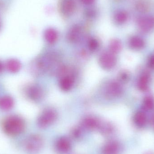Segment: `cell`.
Here are the masks:
<instances>
[{
    "label": "cell",
    "instance_id": "obj_1",
    "mask_svg": "<svg viewBox=\"0 0 154 154\" xmlns=\"http://www.w3.org/2000/svg\"><path fill=\"white\" fill-rule=\"evenodd\" d=\"M25 124L23 119L17 115H12L6 117L2 124L4 132L10 136H16L24 131Z\"/></svg>",
    "mask_w": 154,
    "mask_h": 154
},
{
    "label": "cell",
    "instance_id": "obj_2",
    "mask_svg": "<svg viewBox=\"0 0 154 154\" xmlns=\"http://www.w3.org/2000/svg\"><path fill=\"white\" fill-rule=\"evenodd\" d=\"M43 145L41 137L37 135H31L24 141V149L28 153L35 154L38 152Z\"/></svg>",
    "mask_w": 154,
    "mask_h": 154
},
{
    "label": "cell",
    "instance_id": "obj_3",
    "mask_svg": "<svg viewBox=\"0 0 154 154\" xmlns=\"http://www.w3.org/2000/svg\"><path fill=\"white\" fill-rule=\"evenodd\" d=\"M138 29L143 32L151 31L154 28V16L151 15H144L137 19Z\"/></svg>",
    "mask_w": 154,
    "mask_h": 154
},
{
    "label": "cell",
    "instance_id": "obj_4",
    "mask_svg": "<svg viewBox=\"0 0 154 154\" xmlns=\"http://www.w3.org/2000/svg\"><path fill=\"white\" fill-rule=\"evenodd\" d=\"M56 113L54 110L48 109L44 111L40 116L38 124L41 128H45L53 123L56 119Z\"/></svg>",
    "mask_w": 154,
    "mask_h": 154
},
{
    "label": "cell",
    "instance_id": "obj_5",
    "mask_svg": "<svg viewBox=\"0 0 154 154\" xmlns=\"http://www.w3.org/2000/svg\"><path fill=\"white\" fill-rule=\"evenodd\" d=\"M76 9L75 0H61L60 10L63 16L69 17L73 15Z\"/></svg>",
    "mask_w": 154,
    "mask_h": 154
},
{
    "label": "cell",
    "instance_id": "obj_6",
    "mask_svg": "<svg viewBox=\"0 0 154 154\" xmlns=\"http://www.w3.org/2000/svg\"><path fill=\"white\" fill-rule=\"evenodd\" d=\"M99 62L104 69H110L116 66V59L112 53H103L100 58Z\"/></svg>",
    "mask_w": 154,
    "mask_h": 154
},
{
    "label": "cell",
    "instance_id": "obj_7",
    "mask_svg": "<svg viewBox=\"0 0 154 154\" xmlns=\"http://www.w3.org/2000/svg\"><path fill=\"white\" fill-rule=\"evenodd\" d=\"M151 76L147 72H144L141 74L137 82V87L139 90L145 91L149 88Z\"/></svg>",
    "mask_w": 154,
    "mask_h": 154
},
{
    "label": "cell",
    "instance_id": "obj_8",
    "mask_svg": "<svg viewBox=\"0 0 154 154\" xmlns=\"http://www.w3.org/2000/svg\"><path fill=\"white\" fill-rule=\"evenodd\" d=\"M25 92L28 97L34 101H38L40 99L42 95L41 89L35 85H32L27 88Z\"/></svg>",
    "mask_w": 154,
    "mask_h": 154
},
{
    "label": "cell",
    "instance_id": "obj_9",
    "mask_svg": "<svg viewBox=\"0 0 154 154\" xmlns=\"http://www.w3.org/2000/svg\"><path fill=\"white\" fill-rule=\"evenodd\" d=\"M14 104V100L11 96L5 95L0 98V109L1 110L9 111L13 108Z\"/></svg>",
    "mask_w": 154,
    "mask_h": 154
},
{
    "label": "cell",
    "instance_id": "obj_10",
    "mask_svg": "<svg viewBox=\"0 0 154 154\" xmlns=\"http://www.w3.org/2000/svg\"><path fill=\"white\" fill-rule=\"evenodd\" d=\"M129 47L135 50H139L143 48L145 42L143 38L138 36H133L128 41Z\"/></svg>",
    "mask_w": 154,
    "mask_h": 154
},
{
    "label": "cell",
    "instance_id": "obj_11",
    "mask_svg": "<svg viewBox=\"0 0 154 154\" xmlns=\"http://www.w3.org/2000/svg\"><path fill=\"white\" fill-rule=\"evenodd\" d=\"M106 91L108 96L110 97H117L121 95L123 89L119 83L114 82L109 85Z\"/></svg>",
    "mask_w": 154,
    "mask_h": 154
},
{
    "label": "cell",
    "instance_id": "obj_12",
    "mask_svg": "<svg viewBox=\"0 0 154 154\" xmlns=\"http://www.w3.org/2000/svg\"><path fill=\"white\" fill-rule=\"evenodd\" d=\"M129 15L126 11L119 10L114 14L113 20L114 21L119 25H122L125 23L128 19Z\"/></svg>",
    "mask_w": 154,
    "mask_h": 154
},
{
    "label": "cell",
    "instance_id": "obj_13",
    "mask_svg": "<svg viewBox=\"0 0 154 154\" xmlns=\"http://www.w3.org/2000/svg\"><path fill=\"white\" fill-rule=\"evenodd\" d=\"M134 121L135 125L138 127H144L147 124V116L143 111H138L134 116Z\"/></svg>",
    "mask_w": 154,
    "mask_h": 154
},
{
    "label": "cell",
    "instance_id": "obj_14",
    "mask_svg": "<svg viewBox=\"0 0 154 154\" xmlns=\"http://www.w3.org/2000/svg\"><path fill=\"white\" fill-rule=\"evenodd\" d=\"M6 69L9 72L13 74L18 73L21 68V64L19 60L11 59L7 60L6 63Z\"/></svg>",
    "mask_w": 154,
    "mask_h": 154
},
{
    "label": "cell",
    "instance_id": "obj_15",
    "mask_svg": "<svg viewBox=\"0 0 154 154\" xmlns=\"http://www.w3.org/2000/svg\"><path fill=\"white\" fill-rule=\"evenodd\" d=\"M135 8L139 12L146 13L151 9V3L149 0H137L135 3Z\"/></svg>",
    "mask_w": 154,
    "mask_h": 154
},
{
    "label": "cell",
    "instance_id": "obj_16",
    "mask_svg": "<svg viewBox=\"0 0 154 154\" xmlns=\"http://www.w3.org/2000/svg\"><path fill=\"white\" fill-rule=\"evenodd\" d=\"M57 32L52 28L47 29L44 32V37L47 42L53 44L56 42L58 38Z\"/></svg>",
    "mask_w": 154,
    "mask_h": 154
},
{
    "label": "cell",
    "instance_id": "obj_17",
    "mask_svg": "<svg viewBox=\"0 0 154 154\" xmlns=\"http://www.w3.org/2000/svg\"><path fill=\"white\" fill-rule=\"evenodd\" d=\"M57 147L59 151L61 152L66 153L69 152L70 149V142L65 137L60 138L58 141Z\"/></svg>",
    "mask_w": 154,
    "mask_h": 154
},
{
    "label": "cell",
    "instance_id": "obj_18",
    "mask_svg": "<svg viewBox=\"0 0 154 154\" xmlns=\"http://www.w3.org/2000/svg\"><path fill=\"white\" fill-rule=\"evenodd\" d=\"M119 145L116 142H111L107 144L103 149L104 154H118L119 152Z\"/></svg>",
    "mask_w": 154,
    "mask_h": 154
},
{
    "label": "cell",
    "instance_id": "obj_19",
    "mask_svg": "<svg viewBox=\"0 0 154 154\" xmlns=\"http://www.w3.org/2000/svg\"><path fill=\"white\" fill-rule=\"evenodd\" d=\"M81 27L79 25L73 26L68 33V38L69 40L72 42H75L79 39L81 33Z\"/></svg>",
    "mask_w": 154,
    "mask_h": 154
},
{
    "label": "cell",
    "instance_id": "obj_20",
    "mask_svg": "<svg viewBox=\"0 0 154 154\" xmlns=\"http://www.w3.org/2000/svg\"><path fill=\"white\" fill-rule=\"evenodd\" d=\"M143 109L146 111H151L154 109V98L151 95L146 96L143 103Z\"/></svg>",
    "mask_w": 154,
    "mask_h": 154
},
{
    "label": "cell",
    "instance_id": "obj_21",
    "mask_svg": "<svg viewBox=\"0 0 154 154\" xmlns=\"http://www.w3.org/2000/svg\"><path fill=\"white\" fill-rule=\"evenodd\" d=\"M73 82L71 78L69 77L63 78L60 82V87L63 90L68 91L73 86Z\"/></svg>",
    "mask_w": 154,
    "mask_h": 154
},
{
    "label": "cell",
    "instance_id": "obj_22",
    "mask_svg": "<svg viewBox=\"0 0 154 154\" xmlns=\"http://www.w3.org/2000/svg\"><path fill=\"white\" fill-rule=\"evenodd\" d=\"M109 48L112 53H117L121 50L122 44L119 40L114 39L110 42Z\"/></svg>",
    "mask_w": 154,
    "mask_h": 154
},
{
    "label": "cell",
    "instance_id": "obj_23",
    "mask_svg": "<svg viewBox=\"0 0 154 154\" xmlns=\"http://www.w3.org/2000/svg\"><path fill=\"white\" fill-rule=\"evenodd\" d=\"M85 15L87 18L88 19H94L97 15V11L93 8H89L86 10Z\"/></svg>",
    "mask_w": 154,
    "mask_h": 154
},
{
    "label": "cell",
    "instance_id": "obj_24",
    "mask_svg": "<svg viewBox=\"0 0 154 154\" xmlns=\"http://www.w3.org/2000/svg\"><path fill=\"white\" fill-rule=\"evenodd\" d=\"M84 124L87 127L89 128H94L96 127L97 125V121L92 118H88L85 119Z\"/></svg>",
    "mask_w": 154,
    "mask_h": 154
},
{
    "label": "cell",
    "instance_id": "obj_25",
    "mask_svg": "<svg viewBox=\"0 0 154 154\" xmlns=\"http://www.w3.org/2000/svg\"><path fill=\"white\" fill-rule=\"evenodd\" d=\"M88 45L90 49L94 50L98 47V42L95 39H91L89 42Z\"/></svg>",
    "mask_w": 154,
    "mask_h": 154
},
{
    "label": "cell",
    "instance_id": "obj_26",
    "mask_svg": "<svg viewBox=\"0 0 154 154\" xmlns=\"http://www.w3.org/2000/svg\"><path fill=\"white\" fill-rule=\"evenodd\" d=\"M147 65L151 69H154V55L150 56L148 59Z\"/></svg>",
    "mask_w": 154,
    "mask_h": 154
},
{
    "label": "cell",
    "instance_id": "obj_27",
    "mask_svg": "<svg viewBox=\"0 0 154 154\" xmlns=\"http://www.w3.org/2000/svg\"><path fill=\"white\" fill-rule=\"evenodd\" d=\"M81 2L85 5H91L93 4L96 0H80Z\"/></svg>",
    "mask_w": 154,
    "mask_h": 154
},
{
    "label": "cell",
    "instance_id": "obj_28",
    "mask_svg": "<svg viewBox=\"0 0 154 154\" xmlns=\"http://www.w3.org/2000/svg\"><path fill=\"white\" fill-rule=\"evenodd\" d=\"M120 79L124 81H126L128 79V75L127 73H123L120 75Z\"/></svg>",
    "mask_w": 154,
    "mask_h": 154
},
{
    "label": "cell",
    "instance_id": "obj_29",
    "mask_svg": "<svg viewBox=\"0 0 154 154\" xmlns=\"http://www.w3.org/2000/svg\"><path fill=\"white\" fill-rule=\"evenodd\" d=\"M150 121H151V125L152 126L154 129V115L152 116Z\"/></svg>",
    "mask_w": 154,
    "mask_h": 154
},
{
    "label": "cell",
    "instance_id": "obj_30",
    "mask_svg": "<svg viewBox=\"0 0 154 154\" xmlns=\"http://www.w3.org/2000/svg\"><path fill=\"white\" fill-rule=\"evenodd\" d=\"M4 69V66L3 65L2 63L0 61V73L3 71Z\"/></svg>",
    "mask_w": 154,
    "mask_h": 154
},
{
    "label": "cell",
    "instance_id": "obj_31",
    "mask_svg": "<svg viewBox=\"0 0 154 154\" xmlns=\"http://www.w3.org/2000/svg\"><path fill=\"white\" fill-rule=\"evenodd\" d=\"M3 8V5L2 3L0 2V11H2Z\"/></svg>",
    "mask_w": 154,
    "mask_h": 154
},
{
    "label": "cell",
    "instance_id": "obj_32",
    "mask_svg": "<svg viewBox=\"0 0 154 154\" xmlns=\"http://www.w3.org/2000/svg\"></svg>",
    "mask_w": 154,
    "mask_h": 154
}]
</instances>
